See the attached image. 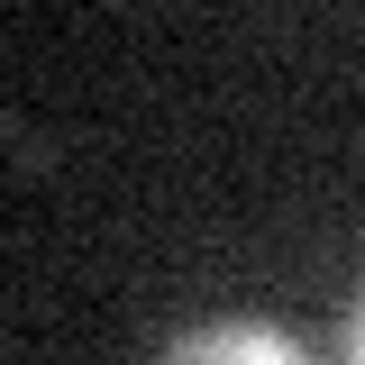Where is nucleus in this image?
<instances>
[{
	"label": "nucleus",
	"instance_id": "f257e3e1",
	"mask_svg": "<svg viewBox=\"0 0 365 365\" xmlns=\"http://www.w3.org/2000/svg\"><path fill=\"white\" fill-rule=\"evenodd\" d=\"M155 365H311V347L292 329H274V319H201Z\"/></svg>",
	"mask_w": 365,
	"mask_h": 365
},
{
	"label": "nucleus",
	"instance_id": "f03ea898",
	"mask_svg": "<svg viewBox=\"0 0 365 365\" xmlns=\"http://www.w3.org/2000/svg\"><path fill=\"white\" fill-rule=\"evenodd\" d=\"M347 365H365V302H356V319H347Z\"/></svg>",
	"mask_w": 365,
	"mask_h": 365
}]
</instances>
